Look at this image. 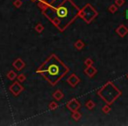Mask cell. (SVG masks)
Returning <instances> with one entry per match:
<instances>
[{
  "mask_svg": "<svg viewBox=\"0 0 128 126\" xmlns=\"http://www.w3.org/2000/svg\"><path fill=\"white\" fill-rule=\"evenodd\" d=\"M79 8L72 0H66L58 7L48 5L42 12L59 30L64 32L78 17Z\"/></svg>",
  "mask_w": 128,
  "mask_h": 126,
  "instance_id": "obj_1",
  "label": "cell"
},
{
  "mask_svg": "<svg viewBox=\"0 0 128 126\" xmlns=\"http://www.w3.org/2000/svg\"><path fill=\"white\" fill-rule=\"evenodd\" d=\"M36 73L42 75L52 86H55L69 73V68L56 54H52L41 64Z\"/></svg>",
  "mask_w": 128,
  "mask_h": 126,
  "instance_id": "obj_2",
  "label": "cell"
},
{
  "mask_svg": "<svg viewBox=\"0 0 128 126\" xmlns=\"http://www.w3.org/2000/svg\"><path fill=\"white\" fill-rule=\"evenodd\" d=\"M97 93L98 96L102 98L108 105H112L122 95L121 91L112 82H106Z\"/></svg>",
  "mask_w": 128,
  "mask_h": 126,
  "instance_id": "obj_3",
  "label": "cell"
},
{
  "mask_svg": "<svg viewBox=\"0 0 128 126\" xmlns=\"http://www.w3.org/2000/svg\"><path fill=\"white\" fill-rule=\"evenodd\" d=\"M98 11L90 4H86L82 9H79L78 17L81 18L86 24L92 23L98 16Z\"/></svg>",
  "mask_w": 128,
  "mask_h": 126,
  "instance_id": "obj_4",
  "label": "cell"
},
{
  "mask_svg": "<svg viewBox=\"0 0 128 126\" xmlns=\"http://www.w3.org/2000/svg\"><path fill=\"white\" fill-rule=\"evenodd\" d=\"M9 90H10V92L13 95L18 96V95H19L24 90V88L22 86L21 82H19L17 81V82H13V83L9 87Z\"/></svg>",
  "mask_w": 128,
  "mask_h": 126,
  "instance_id": "obj_5",
  "label": "cell"
},
{
  "mask_svg": "<svg viewBox=\"0 0 128 126\" xmlns=\"http://www.w3.org/2000/svg\"><path fill=\"white\" fill-rule=\"evenodd\" d=\"M80 107H81V105H80V103H79V102L75 98L71 99V100L66 103V108H67L70 111H72V112L78 110V109H80Z\"/></svg>",
  "mask_w": 128,
  "mask_h": 126,
  "instance_id": "obj_6",
  "label": "cell"
},
{
  "mask_svg": "<svg viewBox=\"0 0 128 126\" xmlns=\"http://www.w3.org/2000/svg\"><path fill=\"white\" fill-rule=\"evenodd\" d=\"M66 82H67V83L69 84L71 87L74 88V87H76L79 82H80V79H79V77L77 75H75V74H72V75L67 78Z\"/></svg>",
  "mask_w": 128,
  "mask_h": 126,
  "instance_id": "obj_7",
  "label": "cell"
},
{
  "mask_svg": "<svg viewBox=\"0 0 128 126\" xmlns=\"http://www.w3.org/2000/svg\"><path fill=\"white\" fill-rule=\"evenodd\" d=\"M12 67H13L16 70H18V71H21V70L26 67V62H24L22 59L18 58L14 60L13 63H12Z\"/></svg>",
  "mask_w": 128,
  "mask_h": 126,
  "instance_id": "obj_8",
  "label": "cell"
},
{
  "mask_svg": "<svg viewBox=\"0 0 128 126\" xmlns=\"http://www.w3.org/2000/svg\"><path fill=\"white\" fill-rule=\"evenodd\" d=\"M84 74H86L89 78H92V77L97 74L98 70H97V68H94L93 66H90V67H86V68L84 70Z\"/></svg>",
  "mask_w": 128,
  "mask_h": 126,
  "instance_id": "obj_9",
  "label": "cell"
},
{
  "mask_svg": "<svg viewBox=\"0 0 128 126\" xmlns=\"http://www.w3.org/2000/svg\"><path fill=\"white\" fill-rule=\"evenodd\" d=\"M116 32L120 37L123 38L128 33V28L125 26V25H120V26L116 29Z\"/></svg>",
  "mask_w": 128,
  "mask_h": 126,
  "instance_id": "obj_10",
  "label": "cell"
},
{
  "mask_svg": "<svg viewBox=\"0 0 128 126\" xmlns=\"http://www.w3.org/2000/svg\"><path fill=\"white\" fill-rule=\"evenodd\" d=\"M43 1H44L46 3H47V5H49V6L58 7V5H60L61 4L64 3L66 0H43Z\"/></svg>",
  "mask_w": 128,
  "mask_h": 126,
  "instance_id": "obj_11",
  "label": "cell"
},
{
  "mask_svg": "<svg viewBox=\"0 0 128 126\" xmlns=\"http://www.w3.org/2000/svg\"><path fill=\"white\" fill-rule=\"evenodd\" d=\"M52 97H53L55 100L60 101L64 98V93H63L60 89H57V90L52 94Z\"/></svg>",
  "mask_w": 128,
  "mask_h": 126,
  "instance_id": "obj_12",
  "label": "cell"
},
{
  "mask_svg": "<svg viewBox=\"0 0 128 126\" xmlns=\"http://www.w3.org/2000/svg\"><path fill=\"white\" fill-rule=\"evenodd\" d=\"M74 47L76 48L77 50H82L83 48L84 47V43L83 42L81 39H78L76 42L74 43Z\"/></svg>",
  "mask_w": 128,
  "mask_h": 126,
  "instance_id": "obj_13",
  "label": "cell"
},
{
  "mask_svg": "<svg viewBox=\"0 0 128 126\" xmlns=\"http://www.w3.org/2000/svg\"><path fill=\"white\" fill-rule=\"evenodd\" d=\"M17 73H16L15 71H13V70H10V71L8 72V74H7V78L9 79L10 81H14L16 78H17Z\"/></svg>",
  "mask_w": 128,
  "mask_h": 126,
  "instance_id": "obj_14",
  "label": "cell"
},
{
  "mask_svg": "<svg viewBox=\"0 0 128 126\" xmlns=\"http://www.w3.org/2000/svg\"><path fill=\"white\" fill-rule=\"evenodd\" d=\"M72 119L75 120V121H78V120H80V118L82 117V115H81L80 112H78V110H76V111H73L72 112Z\"/></svg>",
  "mask_w": 128,
  "mask_h": 126,
  "instance_id": "obj_15",
  "label": "cell"
},
{
  "mask_svg": "<svg viewBox=\"0 0 128 126\" xmlns=\"http://www.w3.org/2000/svg\"><path fill=\"white\" fill-rule=\"evenodd\" d=\"M96 106V104L94 103V102H93L92 100H89L86 102V107L88 109H90V110H92V109H94V107Z\"/></svg>",
  "mask_w": 128,
  "mask_h": 126,
  "instance_id": "obj_16",
  "label": "cell"
},
{
  "mask_svg": "<svg viewBox=\"0 0 128 126\" xmlns=\"http://www.w3.org/2000/svg\"><path fill=\"white\" fill-rule=\"evenodd\" d=\"M35 31L37 32H38V33H41V32H44V26H43L42 24H40V23H38V24H37L35 26Z\"/></svg>",
  "mask_w": 128,
  "mask_h": 126,
  "instance_id": "obj_17",
  "label": "cell"
},
{
  "mask_svg": "<svg viewBox=\"0 0 128 126\" xmlns=\"http://www.w3.org/2000/svg\"><path fill=\"white\" fill-rule=\"evenodd\" d=\"M58 107V103L56 102H52L49 103V105H48V108H49L50 110H55Z\"/></svg>",
  "mask_w": 128,
  "mask_h": 126,
  "instance_id": "obj_18",
  "label": "cell"
},
{
  "mask_svg": "<svg viewBox=\"0 0 128 126\" xmlns=\"http://www.w3.org/2000/svg\"><path fill=\"white\" fill-rule=\"evenodd\" d=\"M111 110H112L111 107H110V105H108V104L104 105V107L102 108V111L104 114H109V113L111 112Z\"/></svg>",
  "mask_w": 128,
  "mask_h": 126,
  "instance_id": "obj_19",
  "label": "cell"
},
{
  "mask_svg": "<svg viewBox=\"0 0 128 126\" xmlns=\"http://www.w3.org/2000/svg\"><path fill=\"white\" fill-rule=\"evenodd\" d=\"M18 80V82H24V81L26 80V76L24 75H23V74H20V75H17V78H16Z\"/></svg>",
  "mask_w": 128,
  "mask_h": 126,
  "instance_id": "obj_20",
  "label": "cell"
},
{
  "mask_svg": "<svg viewBox=\"0 0 128 126\" xmlns=\"http://www.w3.org/2000/svg\"><path fill=\"white\" fill-rule=\"evenodd\" d=\"M108 10H109V12H111V13H115V12L118 11V6H117L116 5H112L109 6Z\"/></svg>",
  "mask_w": 128,
  "mask_h": 126,
  "instance_id": "obj_21",
  "label": "cell"
},
{
  "mask_svg": "<svg viewBox=\"0 0 128 126\" xmlns=\"http://www.w3.org/2000/svg\"><path fill=\"white\" fill-rule=\"evenodd\" d=\"M22 5H23L22 0H15V1H13V5L18 9L20 8V7L22 6Z\"/></svg>",
  "mask_w": 128,
  "mask_h": 126,
  "instance_id": "obj_22",
  "label": "cell"
},
{
  "mask_svg": "<svg viewBox=\"0 0 128 126\" xmlns=\"http://www.w3.org/2000/svg\"><path fill=\"white\" fill-rule=\"evenodd\" d=\"M84 64L86 65V67H90V66H92V64H93V60H92L91 58H87V59H86V60H84Z\"/></svg>",
  "mask_w": 128,
  "mask_h": 126,
  "instance_id": "obj_23",
  "label": "cell"
},
{
  "mask_svg": "<svg viewBox=\"0 0 128 126\" xmlns=\"http://www.w3.org/2000/svg\"><path fill=\"white\" fill-rule=\"evenodd\" d=\"M124 4H125V0H115V5L118 7L122 6Z\"/></svg>",
  "mask_w": 128,
  "mask_h": 126,
  "instance_id": "obj_24",
  "label": "cell"
},
{
  "mask_svg": "<svg viewBox=\"0 0 128 126\" xmlns=\"http://www.w3.org/2000/svg\"><path fill=\"white\" fill-rule=\"evenodd\" d=\"M32 2H36V1H38V0H30Z\"/></svg>",
  "mask_w": 128,
  "mask_h": 126,
  "instance_id": "obj_25",
  "label": "cell"
},
{
  "mask_svg": "<svg viewBox=\"0 0 128 126\" xmlns=\"http://www.w3.org/2000/svg\"><path fill=\"white\" fill-rule=\"evenodd\" d=\"M126 77H127V79H128V74H127V75H126Z\"/></svg>",
  "mask_w": 128,
  "mask_h": 126,
  "instance_id": "obj_26",
  "label": "cell"
}]
</instances>
